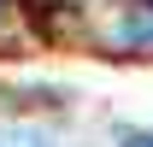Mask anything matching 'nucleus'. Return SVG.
Instances as JSON below:
<instances>
[{
    "mask_svg": "<svg viewBox=\"0 0 153 147\" xmlns=\"http://www.w3.org/2000/svg\"><path fill=\"white\" fill-rule=\"evenodd\" d=\"M112 41H118V47H130V53H153V0L130 6V12L112 24Z\"/></svg>",
    "mask_w": 153,
    "mask_h": 147,
    "instance_id": "nucleus-1",
    "label": "nucleus"
},
{
    "mask_svg": "<svg viewBox=\"0 0 153 147\" xmlns=\"http://www.w3.org/2000/svg\"><path fill=\"white\" fill-rule=\"evenodd\" d=\"M0 147H47V135H36V129H18V135H0Z\"/></svg>",
    "mask_w": 153,
    "mask_h": 147,
    "instance_id": "nucleus-2",
    "label": "nucleus"
},
{
    "mask_svg": "<svg viewBox=\"0 0 153 147\" xmlns=\"http://www.w3.org/2000/svg\"><path fill=\"white\" fill-rule=\"evenodd\" d=\"M124 147H153V135H124Z\"/></svg>",
    "mask_w": 153,
    "mask_h": 147,
    "instance_id": "nucleus-3",
    "label": "nucleus"
}]
</instances>
